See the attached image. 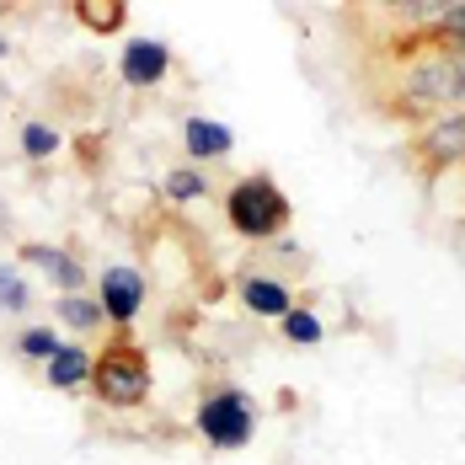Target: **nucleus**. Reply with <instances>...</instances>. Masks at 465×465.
Instances as JSON below:
<instances>
[{"label":"nucleus","mask_w":465,"mask_h":465,"mask_svg":"<svg viewBox=\"0 0 465 465\" xmlns=\"http://www.w3.org/2000/svg\"><path fill=\"white\" fill-rule=\"evenodd\" d=\"M241 300H246V311L252 316H289L294 311V300H289V289L283 283H273V279H262V273H246L241 279Z\"/></svg>","instance_id":"8"},{"label":"nucleus","mask_w":465,"mask_h":465,"mask_svg":"<svg viewBox=\"0 0 465 465\" xmlns=\"http://www.w3.org/2000/svg\"><path fill=\"white\" fill-rule=\"evenodd\" d=\"M59 322L75 326V331H92V326L107 322V311H102V300H86V294H64V300H59Z\"/></svg>","instance_id":"11"},{"label":"nucleus","mask_w":465,"mask_h":465,"mask_svg":"<svg viewBox=\"0 0 465 465\" xmlns=\"http://www.w3.org/2000/svg\"><path fill=\"white\" fill-rule=\"evenodd\" d=\"M0 54H5V44H0Z\"/></svg>","instance_id":"18"},{"label":"nucleus","mask_w":465,"mask_h":465,"mask_svg":"<svg viewBox=\"0 0 465 465\" xmlns=\"http://www.w3.org/2000/svg\"><path fill=\"white\" fill-rule=\"evenodd\" d=\"M183 144H187L193 161H220V155H231L235 150V134L225 129V124H214V118H187Z\"/></svg>","instance_id":"7"},{"label":"nucleus","mask_w":465,"mask_h":465,"mask_svg":"<svg viewBox=\"0 0 465 465\" xmlns=\"http://www.w3.org/2000/svg\"><path fill=\"white\" fill-rule=\"evenodd\" d=\"M81 380H92V353H86V348H75V342H64V348L48 359V385L75 391Z\"/></svg>","instance_id":"9"},{"label":"nucleus","mask_w":465,"mask_h":465,"mask_svg":"<svg viewBox=\"0 0 465 465\" xmlns=\"http://www.w3.org/2000/svg\"><path fill=\"white\" fill-rule=\"evenodd\" d=\"M92 16V27H113V16H124V5H81Z\"/></svg>","instance_id":"17"},{"label":"nucleus","mask_w":465,"mask_h":465,"mask_svg":"<svg viewBox=\"0 0 465 465\" xmlns=\"http://www.w3.org/2000/svg\"><path fill=\"white\" fill-rule=\"evenodd\" d=\"M225 214H231V231H241L246 241H273L289 225V198L273 177H241L225 198Z\"/></svg>","instance_id":"1"},{"label":"nucleus","mask_w":465,"mask_h":465,"mask_svg":"<svg viewBox=\"0 0 465 465\" xmlns=\"http://www.w3.org/2000/svg\"><path fill=\"white\" fill-rule=\"evenodd\" d=\"M279 326H283V337H289V342H300V348H316V342L326 337L322 322H316L311 311H289V316H283Z\"/></svg>","instance_id":"13"},{"label":"nucleus","mask_w":465,"mask_h":465,"mask_svg":"<svg viewBox=\"0 0 465 465\" xmlns=\"http://www.w3.org/2000/svg\"><path fill=\"white\" fill-rule=\"evenodd\" d=\"M203 193H209V177H203V172H193V166L166 172V198H172V203H193V198H203Z\"/></svg>","instance_id":"12"},{"label":"nucleus","mask_w":465,"mask_h":465,"mask_svg":"<svg viewBox=\"0 0 465 465\" xmlns=\"http://www.w3.org/2000/svg\"><path fill=\"white\" fill-rule=\"evenodd\" d=\"M92 380H96V391H102L107 407H140L144 396H150V364H144L140 348H129V342H113L96 359Z\"/></svg>","instance_id":"2"},{"label":"nucleus","mask_w":465,"mask_h":465,"mask_svg":"<svg viewBox=\"0 0 465 465\" xmlns=\"http://www.w3.org/2000/svg\"><path fill=\"white\" fill-rule=\"evenodd\" d=\"M140 305H144V279L134 268H107L102 273V311H107V322L129 326L140 316Z\"/></svg>","instance_id":"4"},{"label":"nucleus","mask_w":465,"mask_h":465,"mask_svg":"<svg viewBox=\"0 0 465 465\" xmlns=\"http://www.w3.org/2000/svg\"><path fill=\"white\" fill-rule=\"evenodd\" d=\"M22 150H27V155H54V150H59V134H54L48 124H27V129H22Z\"/></svg>","instance_id":"15"},{"label":"nucleus","mask_w":465,"mask_h":465,"mask_svg":"<svg viewBox=\"0 0 465 465\" xmlns=\"http://www.w3.org/2000/svg\"><path fill=\"white\" fill-rule=\"evenodd\" d=\"M0 305H5V311H22V305H27V289H22V279H16L11 268H0Z\"/></svg>","instance_id":"16"},{"label":"nucleus","mask_w":465,"mask_h":465,"mask_svg":"<svg viewBox=\"0 0 465 465\" xmlns=\"http://www.w3.org/2000/svg\"><path fill=\"white\" fill-rule=\"evenodd\" d=\"M118 70H124L129 86H155V81H166L172 54H166V44H155V38H134V44H124Z\"/></svg>","instance_id":"6"},{"label":"nucleus","mask_w":465,"mask_h":465,"mask_svg":"<svg viewBox=\"0 0 465 465\" xmlns=\"http://www.w3.org/2000/svg\"><path fill=\"white\" fill-rule=\"evenodd\" d=\"M27 262L48 268V279L59 283L64 294H81V279H86V273H81V268H75V262H70L64 252H54V246H27Z\"/></svg>","instance_id":"10"},{"label":"nucleus","mask_w":465,"mask_h":465,"mask_svg":"<svg viewBox=\"0 0 465 465\" xmlns=\"http://www.w3.org/2000/svg\"><path fill=\"white\" fill-rule=\"evenodd\" d=\"M252 428H257V407H252V396H241V391H214V396L198 407V433H203L214 450H241V444L252 439Z\"/></svg>","instance_id":"3"},{"label":"nucleus","mask_w":465,"mask_h":465,"mask_svg":"<svg viewBox=\"0 0 465 465\" xmlns=\"http://www.w3.org/2000/svg\"><path fill=\"white\" fill-rule=\"evenodd\" d=\"M59 348H64V342H59L48 326H33V331H22V353H27V359H54Z\"/></svg>","instance_id":"14"},{"label":"nucleus","mask_w":465,"mask_h":465,"mask_svg":"<svg viewBox=\"0 0 465 465\" xmlns=\"http://www.w3.org/2000/svg\"><path fill=\"white\" fill-rule=\"evenodd\" d=\"M418 144H422V161L428 166H455V161H465V107L460 113H444L439 124H428Z\"/></svg>","instance_id":"5"}]
</instances>
